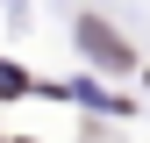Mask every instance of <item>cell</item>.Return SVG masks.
Returning a JSON list of instances; mask_svg holds the SVG:
<instances>
[{
	"mask_svg": "<svg viewBox=\"0 0 150 143\" xmlns=\"http://www.w3.org/2000/svg\"><path fill=\"white\" fill-rule=\"evenodd\" d=\"M79 43H86V50H93L100 64H115V72H129V43H122V36L107 29V22H79Z\"/></svg>",
	"mask_w": 150,
	"mask_h": 143,
	"instance_id": "6da1fadb",
	"label": "cell"
},
{
	"mask_svg": "<svg viewBox=\"0 0 150 143\" xmlns=\"http://www.w3.org/2000/svg\"><path fill=\"white\" fill-rule=\"evenodd\" d=\"M22 86H29L22 72H14V64H0V93H22Z\"/></svg>",
	"mask_w": 150,
	"mask_h": 143,
	"instance_id": "7a4b0ae2",
	"label": "cell"
}]
</instances>
